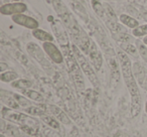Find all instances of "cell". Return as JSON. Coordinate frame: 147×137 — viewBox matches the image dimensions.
Instances as JSON below:
<instances>
[{"label": "cell", "mask_w": 147, "mask_h": 137, "mask_svg": "<svg viewBox=\"0 0 147 137\" xmlns=\"http://www.w3.org/2000/svg\"><path fill=\"white\" fill-rule=\"evenodd\" d=\"M92 6H93V9L95 10V12L100 17H105L107 15L105 7L101 4L99 0H92Z\"/></svg>", "instance_id": "cb8c5ba5"}, {"label": "cell", "mask_w": 147, "mask_h": 137, "mask_svg": "<svg viewBox=\"0 0 147 137\" xmlns=\"http://www.w3.org/2000/svg\"><path fill=\"white\" fill-rule=\"evenodd\" d=\"M26 49L29 53V55H30L32 57H34L38 63H42L45 61V55H43L42 51H41L40 47H39L37 45L32 43H29L26 47Z\"/></svg>", "instance_id": "8fae6325"}, {"label": "cell", "mask_w": 147, "mask_h": 137, "mask_svg": "<svg viewBox=\"0 0 147 137\" xmlns=\"http://www.w3.org/2000/svg\"><path fill=\"white\" fill-rule=\"evenodd\" d=\"M0 65H1V70H0V71H1V73H3V72H4L5 69L7 67L6 65H5L4 63H0Z\"/></svg>", "instance_id": "d6a6232c"}, {"label": "cell", "mask_w": 147, "mask_h": 137, "mask_svg": "<svg viewBox=\"0 0 147 137\" xmlns=\"http://www.w3.org/2000/svg\"><path fill=\"white\" fill-rule=\"evenodd\" d=\"M43 51L47 53V55L51 57V59L55 63H61L63 61V55L61 51L57 47V45L53 43H43L42 45Z\"/></svg>", "instance_id": "8992f818"}, {"label": "cell", "mask_w": 147, "mask_h": 137, "mask_svg": "<svg viewBox=\"0 0 147 137\" xmlns=\"http://www.w3.org/2000/svg\"><path fill=\"white\" fill-rule=\"evenodd\" d=\"M18 78V75L15 72L12 71H8V72H3L0 75V80L4 83H10L12 81H15Z\"/></svg>", "instance_id": "603a6c76"}, {"label": "cell", "mask_w": 147, "mask_h": 137, "mask_svg": "<svg viewBox=\"0 0 147 137\" xmlns=\"http://www.w3.org/2000/svg\"><path fill=\"white\" fill-rule=\"evenodd\" d=\"M24 112L26 114L30 115V116H43L45 115V110H43L40 107H36V106H29L24 108Z\"/></svg>", "instance_id": "d6986e66"}, {"label": "cell", "mask_w": 147, "mask_h": 137, "mask_svg": "<svg viewBox=\"0 0 147 137\" xmlns=\"http://www.w3.org/2000/svg\"><path fill=\"white\" fill-rule=\"evenodd\" d=\"M88 55L91 59V63L94 65L95 70L100 71V69L102 67V65H103V57H102L101 51H99V49L97 47L96 43L93 40L91 41V45H90V47H89Z\"/></svg>", "instance_id": "52a82bcc"}, {"label": "cell", "mask_w": 147, "mask_h": 137, "mask_svg": "<svg viewBox=\"0 0 147 137\" xmlns=\"http://www.w3.org/2000/svg\"><path fill=\"white\" fill-rule=\"evenodd\" d=\"M51 4L53 5V8H55V12L59 14V16L63 14V13L67 12V8H65V4L63 3L61 0H51Z\"/></svg>", "instance_id": "d4e9b609"}, {"label": "cell", "mask_w": 147, "mask_h": 137, "mask_svg": "<svg viewBox=\"0 0 147 137\" xmlns=\"http://www.w3.org/2000/svg\"><path fill=\"white\" fill-rule=\"evenodd\" d=\"M119 19H120V21L123 23V24L126 25V26L129 27V28L134 29V28H136L137 26H139L138 21L127 14H121L120 17H119Z\"/></svg>", "instance_id": "2e32d148"}, {"label": "cell", "mask_w": 147, "mask_h": 137, "mask_svg": "<svg viewBox=\"0 0 147 137\" xmlns=\"http://www.w3.org/2000/svg\"><path fill=\"white\" fill-rule=\"evenodd\" d=\"M141 110V96L140 94L131 97V115L136 117L139 115Z\"/></svg>", "instance_id": "7c38bea8"}, {"label": "cell", "mask_w": 147, "mask_h": 137, "mask_svg": "<svg viewBox=\"0 0 147 137\" xmlns=\"http://www.w3.org/2000/svg\"><path fill=\"white\" fill-rule=\"evenodd\" d=\"M1 101L2 103L7 106L8 108H11V109H18L19 108V104L16 102L14 98H11V97H8V96H5L3 93H1Z\"/></svg>", "instance_id": "ac0fdd59"}, {"label": "cell", "mask_w": 147, "mask_h": 137, "mask_svg": "<svg viewBox=\"0 0 147 137\" xmlns=\"http://www.w3.org/2000/svg\"><path fill=\"white\" fill-rule=\"evenodd\" d=\"M27 10L26 4L21 2H15V3H8L4 4L0 7V12L4 15H15L20 14Z\"/></svg>", "instance_id": "ba28073f"}, {"label": "cell", "mask_w": 147, "mask_h": 137, "mask_svg": "<svg viewBox=\"0 0 147 137\" xmlns=\"http://www.w3.org/2000/svg\"><path fill=\"white\" fill-rule=\"evenodd\" d=\"M41 120H42L45 124L49 125V127H51V128L57 129V130L59 129V121L57 120V119L53 118V117L49 116V115H43V116H41Z\"/></svg>", "instance_id": "7402d4cb"}, {"label": "cell", "mask_w": 147, "mask_h": 137, "mask_svg": "<svg viewBox=\"0 0 147 137\" xmlns=\"http://www.w3.org/2000/svg\"><path fill=\"white\" fill-rule=\"evenodd\" d=\"M133 73L135 74V76L137 77V80H138V83L140 85H142V83L144 82V80L147 78V75H146V72H145V70L143 69L142 67H141L140 65H139L138 63H135L134 65H133Z\"/></svg>", "instance_id": "5bb4252c"}, {"label": "cell", "mask_w": 147, "mask_h": 137, "mask_svg": "<svg viewBox=\"0 0 147 137\" xmlns=\"http://www.w3.org/2000/svg\"><path fill=\"white\" fill-rule=\"evenodd\" d=\"M7 137H20V130L18 127L12 124H7L4 132Z\"/></svg>", "instance_id": "44dd1931"}, {"label": "cell", "mask_w": 147, "mask_h": 137, "mask_svg": "<svg viewBox=\"0 0 147 137\" xmlns=\"http://www.w3.org/2000/svg\"><path fill=\"white\" fill-rule=\"evenodd\" d=\"M40 108H42L43 110H47V109L55 116V118L57 119L63 124L65 125L71 124V119L67 117V115L65 113V111L61 110L59 107L55 106V105H40Z\"/></svg>", "instance_id": "30bf717a"}, {"label": "cell", "mask_w": 147, "mask_h": 137, "mask_svg": "<svg viewBox=\"0 0 147 137\" xmlns=\"http://www.w3.org/2000/svg\"><path fill=\"white\" fill-rule=\"evenodd\" d=\"M13 1H19V0H13Z\"/></svg>", "instance_id": "74e56055"}, {"label": "cell", "mask_w": 147, "mask_h": 137, "mask_svg": "<svg viewBox=\"0 0 147 137\" xmlns=\"http://www.w3.org/2000/svg\"><path fill=\"white\" fill-rule=\"evenodd\" d=\"M63 53H65V63H67L69 74L71 75L74 84L79 91H83L85 89V81L84 78H83L82 72H81V67L79 65L78 61H77L76 57H75L71 49L63 51Z\"/></svg>", "instance_id": "7a4b0ae2"}, {"label": "cell", "mask_w": 147, "mask_h": 137, "mask_svg": "<svg viewBox=\"0 0 147 137\" xmlns=\"http://www.w3.org/2000/svg\"><path fill=\"white\" fill-rule=\"evenodd\" d=\"M71 51H73L74 55H75V57H76L77 61H78L79 65H80L81 69H82V71L84 72V74L88 77L90 82L92 83L95 87H97L99 84L98 79H97L96 73H95V71L92 69V67H91V65L89 63V61H87L85 55L81 53V51L79 49V47H77L76 45H71Z\"/></svg>", "instance_id": "277c9868"}, {"label": "cell", "mask_w": 147, "mask_h": 137, "mask_svg": "<svg viewBox=\"0 0 147 137\" xmlns=\"http://www.w3.org/2000/svg\"><path fill=\"white\" fill-rule=\"evenodd\" d=\"M104 7H105V10H106V14H108L109 17H110L112 20L115 21V19H116V15H115V12L113 11V9L111 8L108 4H105Z\"/></svg>", "instance_id": "4dcf8cb0"}, {"label": "cell", "mask_w": 147, "mask_h": 137, "mask_svg": "<svg viewBox=\"0 0 147 137\" xmlns=\"http://www.w3.org/2000/svg\"><path fill=\"white\" fill-rule=\"evenodd\" d=\"M141 86H142V88L144 89L145 91H147V78L145 79L144 82L142 83V85H141Z\"/></svg>", "instance_id": "1f68e13d"}, {"label": "cell", "mask_w": 147, "mask_h": 137, "mask_svg": "<svg viewBox=\"0 0 147 137\" xmlns=\"http://www.w3.org/2000/svg\"><path fill=\"white\" fill-rule=\"evenodd\" d=\"M32 35L36 39L45 41V43H47V41L51 43V41L53 40V36L51 33L47 32V31L42 30V29H39V28H36V29H34V30H32Z\"/></svg>", "instance_id": "4fadbf2b"}, {"label": "cell", "mask_w": 147, "mask_h": 137, "mask_svg": "<svg viewBox=\"0 0 147 137\" xmlns=\"http://www.w3.org/2000/svg\"><path fill=\"white\" fill-rule=\"evenodd\" d=\"M0 137H5V136H4V134L2 133V134H0Z\"/></svg>", "instance_id": "d590c367"}, {"label": "cell", "mask_w": 147, "mask_h": 137, "mask_svg": "<svg viewBox=\"0 0 147 137\" xmlns=\"http://www.w3.org/2000/svg\"><path fill=\"white\" fill-rule=\"evenodd\" d=\"M145 112L147 113V100H146V103H145Z\"/></svg>", "instance_id": "e575fe53"}, {"label": "cell", "mask_w": 147, "mask_h": 137, "mask_svg": "<svg viewBox=\"0 0 147 137\" xmlns=\"http://www.w3.org/2000/svg\"><path fill=\"white\" fill-rule=\"evenodd\" d=\"M136 47H137V49H138L139 55H141V57L143 59V61H147V47H145V43H141L140 40L137 39L136 40Z\"/></svg>", "instance_id": "4316f807"}, {"label": "cell", "mask_w": 147, "mask_h": 137, "mask_svg": "<svg viewBox=\"0 0 147 137\" xmlns=\"http://www.w3.org/2000/svg\"><path fill=\"white\" fill-rule=\"evenodd\" d=\"M121 47H122L126 53H128L129 55H133V57H137V47H135L134 45H129V43H122Z\"/></svg>", "instance_id": "f546056e"}, {"label": "cell", "mask_w": 147, "mask_h": 137, "mask_svg": "<svg viewBox=\"0 0 147 137\" xmlns=\"http://www.w3.org/2000/svg\"><path fill=\"white\" fill-rule=\"evenodd\" d=\"M1 114H2L3 119H7L11 122L17 123L20 126L21 125H28V126H38L39 125L38 121L32 116L20 112H12L8 107L3 106Z\"/></svg>", "instance_id": "3957f363"}, {"label": "cell", "mask_w": 147, "mask_h": 137, "mask_svg": "<svg viewBox=\"0 0 147 137\" xmlns=\"http://www.w3.org/2000/svg\"><path fill=\"white\" fill-rule=\"evenodd\" d=\"M20 129L22 131H24L25 133H27L28 135H31V136H34V135H37V133L39 132V126H28V125H21Z\"/></svg>", "instance_id": "f1b7e54d"}, {"label": "cell", "mask_w": 147, "mask_h": 137, "mask_svg": "<svg viewBox=\"0 0 147 137\" xmlns=\"http://www.w3.org/2000/svg\"><path fill=\"white\" fill-rule=\"evenodd\" d=\"M12 21L15 22L16 24L20 25V26H23V27H26L28 29H36L38 27V22L35 20L34 18L30 16H27V15H24L22 13L20 14H15L12 16Z\"/></svg>", "instance_id": "9c48e42d"}, {"label": "cell", "mask_w": 147, "mask_h": 137, "mask_svg": "<svg viewBox=\"0 0 147 137\" xmlns=\"http://www.w3.org/2000/svg\"><path fill=\"white\" fill-rule=\"evenodd\" d=\"M117 55H118L119 61H120V65H121V72H122L123 79H124V82L126 84V87L128 89L129 93H130L131 97L139 95L140 93H139V89L138 86H137V82L134 79L130 59L121 49H118Z\"/></svg>", "instance_id": "6da1fadb"}, {"label": "cell", "mask_w": 147, "mask_h": 137, "mask_svg": "<svg viewBox=\"0 0 147 137\" xmlns=\"http://www.w3.org/2000/svg\"><path fill=\"white\" fill-rule=\"evenodd\" d=\"M108 63L111 69V73H112V78L116 82H118L119 79H120V72H119L118 63H117L116 59L115 57H108Z\"/></svg>", "instance_id": "9a60e30c"}, {"label": "cell", "mask_w": 147, "mask_h": 137, "mask_svg": "<svg viewBox=\"0 0 147 137\" xmlns=\"http://www.w3.org/2000/svg\"><path fill=\"white\" fill-rule=\"evenodd\" d=\"M143 43H144L145 45H147V35L144 37V39H143Z\"/></svg>", "instance_id": "836d02e7"}, {"label": "cell", "mask_w": 147, "mask_h": 137, "mask_svg": "<svg viewBox=\"0 0 147 137\" xmlns=\"http://www.w3.org/2000/svg\"><path fill=\"white\" fill-rule=\"evenodd\" d=\"M12 96H13V98L16 100V102L19 104V106L23 107V108L31 106V102L25 96H21V95H19V94H12Z\"/></svg>", "instance_id": "484cf974"}, {"label": "cell", "mask_w": 147, "mask_h": 137, "mask_svg": "<svg viewBox=\"0 0 147 137\" xmlns=\"http://www.w3.org/2000/svg\"><path fill=\"white\" fill-rule=\"evenodd\" d=\"M22 94L24 95L26 98L30 99V100H33V101H36V102H43V101H45L42 95L34 90H26V89H25V90H22Z\"/></svg>", "instance_id": "e0dca14e"}, {"label": "cell", "mask_w": 147, "mask_h": 137, "mask_svg": "<svg viewBox=\"0 0 147 137\" xmlns=\"http://www.w3.org/2000/svg\"><path fill=\"white\" fill-rule=\"evenodd\" d=\"M47 1L49 3H51V0H47Z\"/></svg>", "instance_id": "8d00e7d4"}, {"label": "cell", "mask_w": 147, "mask_h": 137, "mask_svg": "<svg viewBox=\"0 0 147 137\" xmlns=\"http://www.w3.org/2000/svg\"><path fill=\"white\" fill-rule=\"evenodd\" d=\"M11 86L13 88L25 90V89H28L32 86V82H30L29 80H26V79H20V80H16L15 82L11 83Z\"/></svg>", "instance_id": "ffe728a7"}, {"label": "cell", "mask_w": 147, "mask_h": 137, "mask_svg": "<svg viewBox=\"0 0 147 137\" xmlns=\"http://www.w3.org/2000/svg\"><path fill=\"white\" fill-rule=\"evenodd\" d=\"M51 27H53V31H55V37H57V41H59V45L61 47L63 51H67L71 49V47H69V38H67V32H65V28H63V24L61 23V21L53 20Z\"/></svg>", "instance_id": "5b68a950"}, {"label": "cell", "mask_w": 147, "mask_h": 137, "mask_svg": "<svg viewBox=\"0 0 147 137\" xmlns=\"http://www.w3.org/2000/svg\"><path fill=\"white\" fill-rule=\"evenodd\" d=\"M132 33L134 36H137V37L146 36L147 35V24H143V25L137 26L136 28L133 29Z\"/></svg>", "instance_id": "83f0119b"}]
</instances>
